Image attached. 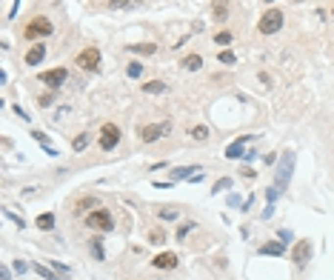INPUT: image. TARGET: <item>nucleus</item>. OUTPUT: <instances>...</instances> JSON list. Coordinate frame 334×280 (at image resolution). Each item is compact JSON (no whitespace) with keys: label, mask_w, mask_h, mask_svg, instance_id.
<instances>
[{"label":"nucleus","mask_w":334,"mask_h":280,"mask_svg":"<svg viewBox=\"0 0 334 280\" xmlns=\"http://www.w3.org/2000/svg\"><path fill=\"white\" fill-rule=\"evenodd\" d=\"M54 32V26H51L49 17H32L29 20V26L23 29V37L26 40H37V37H46V34Z\"/></svg>","instance_id":"f03ea898"},{"label":"nucleus","mask_w":334,"mask_h":280,"mask_svg":"<svg viewBox=\"0 0 334 280\" xmlns=\"http://www.w3.org/2000/svg\"><path fill=\"white\" fill-rule=\"evenodd\" d=\"M126 75H129V77H132V80H137V77H140V75H143V66H140V63H137V60H134V63H129V66H126Z\"/></svg>","instance_id":"393cba45"},{"label":"nucleus","mask_w":334,"mask_h":280,"mask_svg":"<svg viewBox=\"0 0 334 280\" xmlns=\"http://www.w3.org/2000/svg\"><path fill=\"white\" fill-rule=\"evenodd\" d=\"M37 103H40V109H49L51 103H54V95H40V100H37Z\"/></svg>","instance_id":"7c9ffc66"},{"label":"nucleus","mask_w":334,"mask_h":280,"mask_svg":"<svg viewBox=\"0 0 334 280\" xmlns=\"http://www.w3.org/2000/svg\"><path fill=\"white\" fill-rule=\"evenodd\" d=\"M217 60H220V63H226V66H232V63H234V60H237V57H234V51L223 49V51H220V54H217Z\"/></svg>","instance_id":"bb28decb"},{"label":"nucleus","mask_w":334,"mask_h":280,"mask_svg":"<svg viewBox=\"0 0 334 280\" xmlns=\"http://www.w3.org/2000/svg\"><path fill=\"white\" fill-rule=\"evenodd\" d=\"M171 132V123H149V126H140V140H146V143H154V140H160V137H166Z\"/></svg>","instance_id":"423d86ee"},{"label":"nucleus","mask_w":334,"mask_h":280,"mask_svg":"<svg viewBox=\"0 0 334 280\" xmlns=\"http://www.w3.org/2000/svg\"><path fill=\"white\" fill-rule=\"evenodd\" d=\"M240 175H243V178H249V180H254V169H249V166H243V169H240Z\"/></svg>","instance_id":"e433bc0d"},{"label":"nucleus","mask_w":334,"mask_h":280,"mask_svg":"<svg viewBox=\"0 0 334 280\" xmlns=\"http://www.w3.org/2000/svg\"><path fill=\"white\" fill-rule=\"evenodd\" d=\"M77 66L83 69V72H97L100 69V49H95V46H89L77 54Z\"/></svg>","instance_id":"39448f33"},{"label":"nucleus","mask_w":334,"mask_h":280,"mask_svg":"<svg viewBox=\"0 0 334 280\" xmlns=\"http://www.w3.org/2000/svg\"><path fill=\"white\" fill-rule=\"evenodd\" d=\"M3 214H6L9 220H15V223H17V229H23V226H26V223H23V217H17V214H12V212H9V209H6V212H3Z\"/></svg>","instance_id":"473e14b6"},{"label":"nucleus","mask_w":334,"mask_h":280,"mask_svg":"<svg viewBox=\"0 0 334 280\" xmlns=\"http://www.w3.org/2000/svg\"><path fill=\"white\" fill-rule=\"evenodd\" d=\"M291 172H294V152L291 149H286L283 154H280V160H277V172H274V192L277 195H283L286 189H288V180H291Z\"/></svg>","instance_id":"f257e3e1"},{"label":"nucleus","mask_w":334,"mask_h":280,"mask_svg":"<svg viewBox=\"0 0 334 280\" xmlns=\"http://www.w3.org/2000/svg\"><path fill=\"white\" fill-rule=\"evenodd\" d=\"M249 140H251V137H237L232 146L226 149V157H229V160H237V157H243V152H246V143H249Z\"/></svg>","instance_id":"f8f14e48"},{"label":"nucleus","mask_w":334,"mask_h":280,"mask_svg":"<svg viewBox=\"0 0 334 280\" xmlns=\"http://www.w3.org/2000/svg\"><path fill=\"white\" fill-rule=\"evenodd\" d=\"M12 112H15L20 120H32V117H29V112H26V109H20V106H12Z\"/></svg>","instance_id":"72a5a7b5"},{"label":"nucleus","mask_w":334,"mask_h":280,"mask_svg":"<svg viewBox=\"0 0 334 280\" xmlns=\"http://www.w3.org/2000/svg\"><path fill=\"white\" fill-rule=\"evenodd\" d=\"M194 172H200V169H194V166H177V169H171V180H189Z\"/></svg>","instance_id":"dca6fc26"},{"label":"nucleus","mask_w":334,"mask_h":280,"mask_svg":"<svg viewBox=\"0 0 334 280\" xmlns=\"http://www.w3.org/2000/svg\"><path fill=\"white\" fill-rule=\"evenodd\" d=\"M160 214H163L166 220H174V217H177V212H174V209H163V212H160Z\"/></svg>","instance_id":"58836bf2"},{"label":"nucleus","mask_w":334,"mask_h":280,"mask_svg":"<svg viewBox=\"0 0 334 280\" xmlns=\"http://www.w3.org/2000/svg\"><path fill=\"white\" fill-rule=\"evenodd\" d=\"M12 269H15L17 275H26V269H29V266L23 263V260H15V266H12Z\"/></svg>","instance_id":"c9c22d12"},{"label":"nucleus","mask_w":334,"mask_h":280,"mask_svg":"<svg viewBox=\"0 0 334 280\" xmlns=\"http://www.w3.org/2000/svg\"><path fill=\"white\" fill-rule=\"evenodd\" d=\"M89 140H92V137H89V132H80L77 137H74V143H72V149H74V152H86V146H89Z\"/></svg>","instance_id":"aec40b11"},{"label":"nucleus","mask_w":334,"mask_h":280,"mask_svg":"<svg viewBox=\"0 0 334 280\" xmlns=\"http://www.w3.org/2000/svg\"><path fill=\"white\" fill-rule=\"evenodd\" d=\"M180 69H183V72H200V69H203V57H200V54H186L183 60H180Z\"/></svg>","instance_id":"ddd939ff"},{"label":"nucleus","mask_w":334,"mask_h":280,"mask_svg":"<svg viewBox=\"0 0 334 280\" xmlns=\"http://www.w3.org/2000/svg\"><path fill=\"white\" fill-rule=\"evenodd\" d=\"M92 257L95 260H103L106 255H103V240L100 237H92Z\"/></svg>","instance_id":"412c9836"},{"label":"nucleus","mask_w":334,"mask_h":280,"mask_svg":"<svg viewBox=\"0 0 334 280\" xmlns=\"http://www.w3.org/2000/svg\"><path fill=\"white\" fill-rule=\"evenodd\" d=\"M129 51H132V54H140V57H146V54H154L157 46H154V43H132Z\"/></svg>","instance_id":"f3484780"},{"label":"nucleus","mask_w":334,"mask_h":280,"mask_svg":"<svg viewBox=\"0 0 334 280\" xmlns=\"http://www.w3.org/2000/svg\"><path fill=\"white\" fill-rule=\"evenodd\" d=\"M117 143H120V129H117L115 123H106L100 129V149L103 152H112Z\"/></svg>","instance_id":"6e6552de"},{"label":"nucleus","mask_w":334,"mask_h":280,"mask_svg":"<svg viewBox=\"0 0 334 280\" xmlns=\"http://www.w3.org/2000/svg\"><path fill=\"white\" fill-rule=\"evenodd\" d=\"M257 29H260V34L280 32V29H283V12H280V9H268V12H263L260 23H257Z\"/></svg>","instance_id":"7ed1b4c3"},{"label":"nucleus","mask_w":334,"mask_h":280,"mask_svg":"<svg viewBox=\"0 0 334 280\" xmlns=\"http://www.w3.org/2000/svg\"><path fill=\"white\" fill-rule=\"evenodd\" d=\"M109 6L112 9H134V6H140V0H109Z\"/></svg>","instance_id":"4be33fe9"},{"label":"nucleus","mask_w":334,"mask_h":280,"mask_svg":"<svg viewBox=\"0 0 334 280\" xmlns=\"http://www.w3.org/2000/svg\"><path fill=\"white\" fill-rule=\"evenodd\" d=\"M54 272H57V275H72V269H69V266H63V263H54Z\"/></svg>","instance_id":"f704fd0d"},{"label":"nucleus","mask_w":334,"mask_h":280,"mask_svg":"<svg viewBox=\"0 0 334 280\" xmlns=\"http://www.w3.org/2000/svg\"><path fill=\"white\" fill-rule=\"evenodd\" d=\"M283 252H286V243H283V240H271V243H266V246H260V252H257V255L277 257V255H283Z\"/></svg>","instance_id":"4468645a"},{"label":"nucleus","mask_w":334,"mask_h":280,"mask_svg":"<svg viewBox=\"0 0 334 280\" xmlns=\"http://www.w3.org/2000/svg\"><path fill=\"white\" fill-rule=\"evenodd\" d=\"M215 43H217V46H229V43H232V32H217L215 34Z\"/></svg>","instance_id":"cd10ccee"},{"label":"nucleus","mask_w":334,"mask_h":280,"mask_svg":"<svg viewBox=\"0 0 334 280\" xmlns=\"http://www.w3.org/2000/svg\"><path fill=\"white\" fill-rule=\"evenodd\" d=\"M229 186H232V180H229V178H220V180L212 186V195H220V192H223V189H229Z\"/></svg>","instance_id":"c85d7f7f"},{"label":"nucleus","mask_w":334,"mask_h":280,"mask_svg":"<svg viewBox=\"0 0 334 280\" xmlns=\"http://www.w3.org/2000/svg\"><path fill=\"white\" fill-rule=\"evenodd\" d=\"M43 57H46V46L43 43H34L32 49L26 51V66H40Z\"/></svg>","instance_id":"9b49d317"},{"label":"nucleus","mask_w":334,"mask_h":280,"mask_svg":"<svg viewBox=\"0 0 334 280\" xmlns=\"http://www.w3.org/2000/svg\"><path fill=\"white\" fill-rule=\"evenodd\" d=\"M37 229H43V231H51V229H54V214H51V212L40 214V217H37Z\"/></svg>","instance_id":"a211bd4d"},{"label":"nucleus","mask_w":334,"mask_h":280,"mask_svg":"<svg viewBox=\"0 0 334 280\" xmlns=\"http://www.w3.org/2000/svg\"><path fill=\"white\" fill-rule=\"evenodd\" d=\"M240 203H243V200L237 198V195H232V198H229V206H240Z\"/></svg>","instance_id":"a19ab883"},{"label":"nucleus","mask_w":334,"mask_h":280,"mask_svg":"<svg viewBox=\"0 0 334 280\" xmlns=\"http://www.w3.org/2000/svg\"><path fill=\"white\" fill-rule=\"evenodd\" d=\"M32 137H34V140H37V143H40L43 149H46L49 154H54V149L49 146V134H43V132H32Z\"/></svg>","instance_id":"b1692460"},{"label":"nucleus","mask_w":334,"mask_h":280,"mask_svg":"<svg viewBox=\"0 0 334 280\" xmlns=\"http://www.w3.org/2000/svg\"><path fill=\"white\" fill-rule=\"evenodd\" d=\"M32 269H34V272H37V275H40V278H46V280H60V278H57V275H54V272H51V269H46V266H43V263H34Z\"/></svg>","instance_id":"5701e85b"},{"label":"nucleus","mask_w":334,"mask_h":280,"mask_svg":"<svg viewBox=\"0 0 334 280\" xmlns=\"http://www.w3.org/2000/svg\"><path fill=\"white\" fill-rule=\"evenodd\" d=\"M280 240H283V243H288V240H291V231H288V229H280Z\"/></svg>","instance_id":"ea45409f"},{"label":"nucleus","mask_w":334,"mask_h":280,"mask_svg":"<svg viewBox=\"0 0 334 280\" xmlns=\"http://www.w3.org/2000/svg\"><path fill=\"white\" fill-rule=\"evenodd\" d=\"M0 280H12V272H9V266H0Z\"/></svg>","instance_id":"4c0bfd02"},{"label":"nucleus","mask_w":334,"mask_h":280,"mask_svg":"<svg viewBox=\"0 0 334 280\" xmlns=\"http://www.w3.org/2000/svg\"><path fill=\"white\" fill-rule=\"evenodd\" d=\"M151 263H154V269H177L180 257H177V255H171V252H160Z\"/></svg>","instance_id":"9d476101"},{"label":"nucleus","mask_w":334,"mask_h":280,"mask_svg":"<svg viewBox=\"0 0 334 280\" xmlns=\"http://www.w3.org/2000/svg\"><path fill=\"white\" fill-rule=\"evenodd\" d=\"M191 137L194 140H209V129L206 126H191Z\"/></svg>","instance_id":"a878e982"},{"label":"nucleus","mask_w":334,"mask_h":280,"mask_svg":"<svg viewBox=\"0 0 334 280\" xmlns=\"http://www.w3.org/2000/svg\"><path fill=\"white\" fill-rule=\"evenodd\" d=\"M212 15L217 23H226V17H229V0H215L212 3Z\"/></svg>","instance_id":"2eb2a0df"},{"label":"nucleus","mask_w":334,"mask_h":280,"mask_svg":"<svg viewBox=\"0 0 334 280\" xmlns=\"http://www.w3.org/2000/svg\"><path fill=\"white\" fill-rule=\"evenodd\" d=\"M86 223H89L92 229H97V231H112L115 229V220H112L109 209H95V212H89Z\"/></svg>","instance_id":"20e7f679"},{"label":"nucleus","mask_w":334,"mask_h":280,"mask_svg":"<svg viewBox=\"0 0 334 280\" xmlns=\"http://www.w3.org/2000/svg\"><path fill=\"white\" fill-rule=\"evenodd\" d=\"M149 240H151V243H157V246H160V243L166 240V234H163V231H160V229H154V231H151V234H149Z\"/></svg>","instance_id":"c756f323"},{"label":"nucleus","mask_w":334,"mask_h":280,"mask_svg":"<svg viewBox=\"0 0 334 280\" xmlns=\"http://www.w3.org/2000/svg\"><path fill=\"white\" fill-rule=\"evenodd\" d=\"M143 92H146V95H163V92H166V83H163V80H151V83L143 86Z\"/></svg>","instance_id":"6ab92c4d"},{"label":"nucleus","mask_w":334,"mask_h":280,"mask_svg":"<svg viewBox=\"0 0 334 280\" xmlns=\"http://www.w3.org/2000/svg\"><path fill=\"white\" fill-rule=\"evenodd\" d=\"M66 77H69V72L63 66H54V69H49V72H40V80H43V86H49V89L63 86Z\"/></svg>","instance_id":"1a4fd4ad"},{"label":"nucleus","mask_w":334,"mask_h":280,"mask_svg":"<svg viewBox=\"0 0 334 280\" xmlns=\"http://www.w3.org/2000/svg\"><path fill=\"white\" fill-rule=\"evenodd\" d=\"M191 229H194V223H186V226H180V229H177V240H183V237H186Z\"/></svg>","instance_id":"2f4dec72"},{"label":"nucleus","mask_w":334,"mask_h":280,"mask_svg":"<svg viewBox=\"0 0 334 280\" xmlns=\"http://www.w3.org/2000/svg\"><path fill=\"white\" fill-rule=\"evenodd\" d=\"M311 249H314L311 240H297V243H294V249H291V260H294L297 269H303V266L311 260Z\"/></svg>","instance_id":"0eeeda50"}]
</instances>
